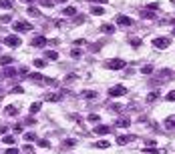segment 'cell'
<instances>
[{
  "instance_id": "obj_20",
  "label": "cell",
  "mask_w": 175,
  "mask_h": 154,
  "mask_svg": "<svg viewBox=\"0 0 175 154\" xmlns=\"http://www.w3.org/2000/svg\"><path fill=\"white\" fill-rule=\"evenodd\" d=\"M91 12H93L95 16H103V14H105V8H103V6H93Z\"/></svg>"
},
{
  "instance_id": "obj_14",
  "label": "cell",
  "mask_w": 175,
  "mask_h": 154,
  "mask_svg": "<svg viewBox=\"0 0 175 154\" xmlns=\"http://www.w3.org/2000/svg\"><path fill=\"white\" fill-rule=\"evenodd\" d=\"M165 128H169V130H175V114L165 118Z\"/></svg>"
},
{
  "instance_id": "obj_48",
  "label": "cell",
  "mask_w": 175,
  "mask_h": 154,
  "mask_svg": "<svg viewBox=\"0 0 175 154\" xmlns=\"http://www.w3.org/2000/svg\"><path fill=\"white\" fill-rule=\"evenodd\" d=\"M91 2H97V4H105L107 0H91Z\"/></svg>"
},
{
  "instance_id": "obj_34",
  "label": "cell",
  "mask_w": 175,
  "mask_h": 154,
  "mask_svg": "<svg viewBox=\"0 0 175 154\" xmlns=\"http://www.w3.org/2000/svg\"><path fill=\"white\" fill-rule=\"evenodd\" d=\"M62 144H65L67 148H72V146H75V140H72V138H67V140H65V142H62Z\"/></svg>"
},
{
  "instance_id": "obj_5",
  "label": "cell",
  "mask_w": 175,
  "mask_h": 154,
  "mask_svg": "<svg viewBox=\"0 0 175 154\" xmlns=\"http://www.w3.org/2000/svg\"><path fill=\"white\" fill-rule=\"evenodd\" d=\"M20 36H16V34H8V36H4V44L6 46H20Z\"/></svg>"
},
{
  "instance_id": "obj_31",
  "label": "cell",
  "mask_w": 175,
  "mask_h": 154,
  "mask_svg": "<svg viewBox=\"0 0 175 154\" xmlns=\"http://www.w3.org/2000/svg\"><path fill=\"white\" fill-rule=\"evenodd\" d=\"M131 46H135V48H139V46H141V38H131Z\"/></svg>"
},
{
  "instance_id": "obj_25",
  "label": "cell",
  "mask_w": 175,
  "mask_h": 154,
  "mask_svg": "<svg viewBox=\"0 0 175 154\" xmlns=\"http://www.w3.org/2000/svg\"><path fill=\"white\" fill-rule=\"evenodd\" d=\"M24 140H26V142H32V140H36V134L35 132H24Z\"/></svg>"
},
{
  "instance_id": "obj_52",
  "label": "cell",
  "mask_w": 175,
  "mask_h": 154,
  "mask_svg": "<svg viewBox=\"0 0 175 154\" xmlns=\"http://www.w3.org/2000/svg\"><path fill=\"white\" fill-rule=\"evenodd\" d=\"M173 36H175V28H173Z\"/></svg>"
},
{
  "instance_id": "obj_3",
  "label": "cell",
  "mask_w": 175,
  "mask_h": 154,
  "mask_svg": "<svg viewBox=\"0 0 175 154\" xmlns=\"http://www.w3.org/2000/svg\"><path fill=\"white\" fill-rule=\"evenodd\" d=\"M127 94V88L123 84H117V86H111L109 88V96L111 98H119V96H125Z\"/></svg>"
},
{
  "instance_id": "obj_39",
  "label": "cell",
  "mask_w": 175,
  "mask_h": 154,
  "mask_svg": "<svg viewBox=\"0 0 175 154\" xmlns=\"http://www.w3.org/2000/svg\"><path fill=\"white\" fill-rule=\"evenodd\" d=\"M109 108H111V110H113V112H119V110H121V104H111V106H109Z\"/></svg>"
},
{
  "instance_id": "obj_1",
  "label": "cell",
  "mask_w": 175,
  "mask_h": 154,
  "mask_svg": "<svg viewBox=\"0 0 175 154\" xmlns=\"http://www.w3.org/2000/svg\"><path fill=\"white\" fill-rule=\"evenodd\" d=\"M125 60H121V58H111V60H107L105 62V66L109 68V70H123L125 68Z\"/></svg>"
},
{
  "instance_id": "obj_10",
  "label": "cell",
  "mask_w": 175,
  "mask_h": 154,
  "mask_svg": "<svg viewBox=\"0 0 175 154\" xmlns=\"http://www.w3.org/2000/svg\"><path fill=\"white\" fill-rule=\"evenodd\" d=\"M133 140H135L133 134H121V136H117V144H127V142H133Z\"/></svg>"
},
{
  "instance_id": "obj_42",
  "label": "cell",
  "mask_w": 175,
  "mask_h": 154,
  "mask_svg": "<svg viewBox=\"0 0 175 154\" xmlns=\"http://www.w3.org/2000/svg\"><path fill=\"white\" fill-rule=\"evenodd\" d=\"M149 10H157V8H159V4H157V2H153V4H149Z\"/></svg>"
},
{
  "instance_id": "obj_36",
  "label": "cell",
  "mask_w": 175,
  "mask_h": 154,
  "mask_svg": "<svg viewBox=\"0 0 175 154\" xmlns=\"http://www.w3.org/2000/svg\"><path fill=\"white\" fill-rule=\"evenodd\" d=\"M10 16H0V24H8V22H10Z\"/></svg>"
},
{
  "instance_id": "obj_2",
  "label": "cell",
  "mask_w": 175,
  "mask_h": 154,
  "mask_svg": "<svg viewBox=\"0 0 175 154\" xmlns=\"http://www.w3.org/2000/svg\"><path fill=\"white\" fill-rule=\"evenodd\" d=\"M169 44H171V38H167V36H157V38H153V46H155V48H159V50H165Z\"/></svg>"
},
{
  "instance_id": "obj_53",
  "label": "cell",
  "mask_w": 175,
  "mask_h": 154,
  "mask_svg": "<svg viewBox=\"0 0 175 154\" xmlns=\"http://www.w3.org/2000/svg\"><path fill=\"white\" fill-rule=\"evenodd\" d=\"M0 94H2V88H0Z\"/></svg>"
},
{
  "instance_id": "obj_12",
  "label": "cell",
  "mask_w": 175,
  "mask_h": 154,
  "mask_svg": "<svg viewBox=\"0 0 175 154\" xmlns=\"http://www.w3.org/2000/svg\"><path fill=\"white\" fill-rule=\"evenodd\" d=\"M28 78H30L32 82H36V84H42V82H44V76L38 74V72H32V74H28Z\"/></svg>"
},
{
  "instance_id": "obj_33",
  "label": "cell",
  "mask_w": 175,
  "mask_h": 154,
  "mask_svg": "<svg viewBox=\"0 0 175 154\" xmlns=\"http://www.w3.org/2000/svg\"><path fill=\"white\" fill-rule=\"evenodd\" d=\"M32 64H35L36 68H44V66H46V64H44V60H40V58H36V60L32 62Z\"/></svg>"
},
{
  "instance_id": "obj_15",
  "label": "cell",
  "mask_w": 175,
  "mask_h": 154,
  "mask_svg": "<svg viewBox=\"0 0 175 154\" xmlns=\"http://www.w3.org/2000/svg\"><path fill=\"white\" fill-rule=\"evenodd\" d=\"M76 14V8L75 6H67L65 10H62V16H65V18H71V16H75Z\"/></svg>"
},
{
  "instance_id": "obj_51",
  "label": "cell",
  "mask_w": 175,
  "mask_h": 154,
  "mask_svg": "<svg viewBox=\"0 0 175 154\" xmlns=\"http://www.w3.org/2000/svg\"><path fill=\"white\" fill-rule=\"evenodd\" d=\"M26 2H28V4H32V2H36V0H26Z\"/></svg>"
},
{
  "instance_id": "obj_40",
  "label": "cell",
  "mask_w": 175,
  "mask_h": 154,
  "mask_svg": "<svg viewBox=\"0 0 175 154\" xmlns=\"http://www.w3.org/2000/svg\"><path fill=\"white\" fill-rule=\"evenodd\" d=\"M38 144H40L42 148H50V142H48V140H40V142H38Z\"/></svg>"
},
{
  "instance_id": "obj_35",
  "label": "cell",
  "mask_w": 175,
  "mask_h": 154,
  "mask_svg": "<svg viewBox=\"0 0 175 154\" xmlns=\"http://www.w3.org/2000/svg\"><path fill=\"white\" fill-rule=\"evenodd\" d=\"M165 100H169V102H175V90H171L167 94V96H165Z\"/></svg>"
},
{
  "instance_id": "obj_8",
  "label": "cell",
  "mask_w": 175,
  "mask_h": 154,
  "mask_svg": "<svg viewBox=\"0 0 175 154\" xmlns=\"http://www.w3.org/2000/svg\"><path fill=\"white\" fill-rule=\"evenodd\" d=\"M97 96H99L97 90H83L81 92V98H83V100H95Z\"/></svg>"
},
{
  "instance_id": "obj_26",
  "label": "cell",
  "mask_w": 175,
  "mask_h": 154,
  "mask_svg": "<svg viewBox=\"0 0 175 154\" xmlns=\"http://www.w3.org/2000/svg\"><path fill=\"white\" fill-rule=\"evenodd\" d=\"M12 6H14L12 0H0V8H12Z\"/></svg>"
},
{
  "instance_id": "obj_11",
  "label": "cell",
  "mask_w": 175,
  "mask_h": 154,
  "mask_svg": "<svg viewBox=\"0 0 175 154\" xmlns=\"http://www.w3.org/2000/svg\"><path fill=\"white\" fill-rule=\"evenodd\" d=\"M141 16H143L145 20H155L157 18V14H155V10H149V8H145L143 12H141Z\"/></svg>"
},
{
  "instance_id": "obj_54",
  "label": "cell",
  "mask_w": 175,
  "mask_h": 154,
  "mask_svg": "<svg viewBox=\"0 0 175 154\" xmlns=\"http://www.w3.org/2000/svg\"><path fill=\"white\" fill-rule=\"evenodd\" d=\"M173 4H175V0H173Z\"/></svg>"
},
{
  "instance_id": "obj_4",
  "label": "cell",
  "mask_w": 175,
  "mask_h": 154,
  "mask_svg": "<svg viewBox=\"0 0 175 154\" xmlns=\"http://www.w3.org/2000/svg\"><path fill=\"white\" fill-rule=\"evenodd\" d=\"M12 28H14V32H28L32 30V24L26 22V20H18V22L12 24Z\"/></svg>"
},
{
  "instance_id": "obj_21",
  "label": "cell",
  "mask_w": 175,
  "mask_h": 154,
  "mask_svg": "<svg viewBox=\"0 0 175 154\" xmlns=\"http://www.w3.org/2000/svg\"><path fill=\"white\" fill-rule=\"evenodd\" d=\"M12 62H14L12 56H0V64H2V66H8V64H12Z\"/></svg>"
},
{
  "instance_id": "obj_41",
  "label": "cell",
  "mask_w": 175,
  "mask_h": 154,
  "mask_svg": "<svg viewBox=\"0 0 175 154\" xmlns=\"http://www.w3.org/2000/svg\"><path fill=\"white\" fill-rule=\"evenodd\" d=\"M4 142H6V144H14V138H12V136H4Z\"/></svg>"
},
{
  "instance_id": "obj_29",
  "label": "cell",
  "mask_w": 175,
  "mask_h": 154,
  "mask_svg": "<svg viewBox=\"0 0 175 154\" xmlns=\"http://www.w3.org/2000/svg\"><path fill=\"white\" fill-rule=\"evenodd\" d=\"M95 146H97V148H109L111 144L107 142V140H99V142H95Z\"/></svg>"
},
{
  "instance_id": "obj_37",
  "label": "cell",
  "mask_w": 175,
  "mask_h": 154,
  "mask_svg": "<svg viewBox=\"0 0 175 154\" xmlns=\"http://www.w3.org/2000/svg\"><path fill=\"white\" fill-rule=\"evenodd\" d=\"M99 50H101V42H97V44L91 46V52H99Z\"/></svg>"
},
{
  "instance_id": "obj_23",
  "label": "cell",
  "mask_w": 175,
  "mask_h": 154,
  "mask_svg": "<svg viewBox=\"0 0 175 154\" xmlns=\"http://www.w3.org/2000/svg\"><path fill=\"white\" fill-rule=\"evenodd\" d=\"M14 74H18V70H16V68H10V66L4 68V76H14Z\"/></svg>"
},
{
  "instance_id": "obj_32",
  "label": "cell",
  "mask_w": 175,
  "mask_h": 154,
  "mask_svg": "<svg viewBox=\"0 0 175 154\" xmlns=\"http://www.w3.org/2000/svg\"><path fill=\"white\" fill-rule=\"evenodd\" d=\"M28 12H30V16H40V10H38V8H35V6L28 8Z\"/></svg>"
},
{
  "instance_id": "obj_44",
  "label": "cell",
  "mask_w": 175,
  "mask_h": 154,
  "mask_svg": "<svg viewBox=\"0 0 175 154\" xmlns=\"http://www.w3.org/2000/svg\"><path fill=\"white\" fill-rule=\"evenodd\" d=\"M4 154H18V150H16V148H8V150L4 152Z\"/></svg>"
},
{
  "instance_id": "obj_38",
  "label": "cell",
  "mask_w": 175,
  "mask_h": 154,
  "mask_svg": "<svg viewBox=\"0 0 175 154\" xmlns=\"http://www.w3.org/2000/svg\"><path fill=\"white\" fill-rule=\"evenodd\" d=\"M12 92H14V94H22L24 88H22V86H14V88H12Z\"/></svg>"
},
{
  "instance_id": "obj_18",
  "label": "cell",
  "mask_w": 175,
  "mask_h": 154,
  "mask_svg": "<svg viewBox=\"0 0 175 154\" xmlns=\"http://www.w3.org/2000/svg\"><path fill=\"white\" fill-rule=\"evenodd\" d=\"M115 124H117V126H121V128H127V126H131V120H129V118H119Z\"/></svg>"
},
{
  "instance_id": "obj_24",
  "label": "cell",
  "mask_w": 175,
  "mask_h": 154,
  "mask_svg": "<svg viewBox=\"0 0 175 154\" xmlns=\"http://www.w3.org/2000/svg\"><path fill=\"white\" fill-rule=\"evenodd\" d=\"M40 102H32V104H30V114H36L38 112V110H40Z\"/></svg>"
},
{
  "instance_id": "obj_49",
  "label": "cell",
  "mask_w": 175,
  "mask_h": 154,
  "mask_svg": "<svg viewBox=\"0 0 175 154\" xmlns=\"http://www.w3.org/2000/svg\"><path fill=\"white\" fill-rule=\"evenodd\" d=\"M169 24H173V26H175V18H169Z\"/></svg>"
},
{
  "instance_id": "obj_43",
  "label": "cell",
  "mask_w": 175,
  "mask_h": 154,
  "mask_svg": "<svg viewBox=\"0 0 175 154\" xmlns=\"http://www.w3.org/2000/svg\"><path fill=\"white\" fill-rule=\"evenodd\" d=\"M89 120H91V122H97V120H99V114H91V116H89Z\"/></svg>"
},
{
  "instance_id": "obj_27",
  "label": "cell",
  "mask_w": 175,
  "mask_h": 154,
  "mask_svg": "<svg viewBox=\"0 0 175 154\" xmlns=\"http://www.w3.org/2000/svg\"><path fill=\"white\" fill-rule=\"evenodd\" d=\"M81 54H83V50H81V48H72L71 50V56L72 58H81Z\"/></svg>"
},
{
  "instance_id": "obj_17",
  "label": "cell",
  "mask_w": 175,
  "mask_h": 154,
  "mask_svg": "<svg viewBox=\"0 0 175 154\" xmlns=\"http://www.w3.org/2000/svg\"><path fill=\"white\" fill-rule=\"evenodd\" d=\"M101 32H105V34H113V32H115V26H113V24H101Z\"/></svg>"
},
{
  "instance_id": "obj_16",
  "label": "cell",
  "mask_w": 175,
  "mask_h": 154,
  "mask_svg": "<svg viewBox=\"0 0 175 154\" xmlns=\"http://www.w3.org/2000/svg\"><path fill=\"white\" fill-rule=\"evenodd\" d=\"M4 112H6L8 116H16V114H18V108H16L14 104H8L6 108H4Z\"/></svg>"
},
{
  "instance_id": "obj_7",
  "label": "cell",
  "mask_w": 175,
  "mask_h": 154,
  "mask_svg": "<svg viewBox=\"0 0 175 154\" xmlns=\"http://www.w3.org/2000/svg\"><path fill=\"white\" fill-rule=\"evenodd\" d=\"M32 46H35V48H44L46 44H48V40H46L44 36H35L32 38V42H30Z\"/></svg>"
},
{
  "instance_id": "obj_30",
  "label": "cell",
  "mask_w": 175,
  "mask_h": 154,
  "mask_svg": "<svg viewBox=\"0 0 175 154\" xmlns=\"http://www.w3.org/2000/svg\"><path fill=\"white\" fill-rule=\"evenodd\" d=\"M141 72H143V74H151V72H153V66H151V64H147V66L141 68Z\"/></svg>"
},
{
  "instance_id": "obj_46",
  "label": "cell",
  "mask_w": 175,
  "mask_h": 154,
  "mask_svg": "<svg viewBox=\"0 0 175 154\" xmlns=\"http://www.w3.org/2000/svg\"><path fill=\"white\" fill-rule=\"evenodd\" d=\"M14 132H22V124H16V126H14Z\"/></svg>"
},
{
  "instance_id": "obj_9",
  "label": "cell",
  "mask_w": 175,
  "mask_h": 154,
  "mask_svg": "<svg viewBox=\"0 0 175 154\" xmlns=\"http://www.w3.org/2000/svg\"><path fill=\"white\" fill-rule=\"evenodd\" d=\"M93 130H95V134L105 136V134H109V132H111V128H109V126H105V124H99V126H95Z\"/></svg>"
},
{
  "instance_id": "obj_28",
  "label": "cell",
  "mask_w": 175,
  "mask_h": 154,
  "mask_svg": "<svg viewBox=\"0 0 175 154\" xmlns=\"http://www.w3.org/2000/svg\"><path fill=\"white\" fill-rule=\"evenodd\" d=\"M75 80H76V74H75V72H71V74L65 76V82L67 84H69V82H75Z\"/></svg>"
},
{
  "instance_id": "obj_19",
  "label": "cell",
  "mask_w": 175,
  "mask_h": 154,
  "mask_svg": "<svg viewBox=\"0 0 175 154\" xmlns=\"http://www.w3.org/2000/svg\"><path fill=\"white\" fill-rule=\"evenodd\" d=\"M44 56L48 58V60H57V58H58V52H57V50H46Z\"/></svg>"
},
{
  "instance_id": "obj_22",
  "label": "cell",
  "mask_w": 175,
  "mask_h": 154,
  "mask_svg": "<svg viewBox=\"0 0 175 154\" xmlns=\"http://www.w3.org/2000/svg\"><path fill=\"white\" fill-rule=\"evenodd\" d=\"M157 98H159V92H157V90H151L147 94V102H155Z\"/></svg>"
},
{
  "instance_id": "obj_6",
  "label": "cell",
  "mask_w": 175,
  "mask_h": 154,
  "mask_svg": "<svg viewBox=\"0 0 175 154\" xmlns=\"http://www.w3.org/2000/svg\"><path fill=\"white\" fill-rule=\"evenodd\" d=\"M115 22H117V26H131V24H133V18H131V16L119 14L117 18H115Z\"/></svg>"
},
{
  "instance_id": "obj_47",
  "label": "cell",
  "mask_w": 175,
  "mask_h": 154,
  "mask_svg": "<svg viewBox=\"0 0 175 154\" xmlns=\"http://www.w3.org/2000/svg\"><path fill=\"white\" fill-rule=\"evenodd\" d=\"M0 134H6V126H0Z\"/></svg>"
},
{
  "instance_id": "obj_50",
  "label": "cell",
  "mask_w": 175,
  "mask_h": 154,
  "mask_svg": "<svg viewBox=\"0 0 175 154\" xmlns=\"http://www.w3.org/2000/svg\"><path fill=\"white\" fill-rule=\"evenodd\" d=\"M57 2H58V4H65V2H67V0H57Z\"/></svg>"
},
{
  "instance_id": "obj_45",
  "label": "cell",
  "mask_w": 175,
  "mask_h": 154,
  "mask_svg": "<svg viewBox=\"0 0 175 154\" xmlns=\"http://www.w3.org/2000/svg\"><path fill=\"white\" fill-rule=\"evenodd\" d=\"M40 4H42V6H53V2H50V0H40Z\"/></svg>"
},
{
  "instance_id": "obj_13",
  "label": "cell",
  "mask_w": 175,
  "mask_h": 154,
  "mask_svg": "<svg viewBox=\"0 0 175 154\" xmlns=\"http://www.w3.org/2000/svg\"><path fill=\"white\" fill-rule=\"evenodd\" d=\"M61 98H62V94H54V92H48V94H46V96H44V100H46V102H58V100H61Z\"/></svg>"
}]
</instances>
